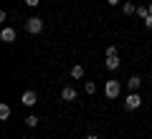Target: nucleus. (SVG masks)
<instances>
[{"label":"nucleus","instance_id":"nucleus-1","mask_svg":"<svg viewBox=\"0 0 152 139\" xmlns=\"http://www.w3.org/2000/svg\"><path fill=\"white\" fill-rule=\"evenodd\" d=\"M104 94H107V99H119L122 94V84L117 79H109L107 84H104Z\"/></svg>","mask_w":152,"mask_h":139},{"label":"nucleus","instance_id":"nucleus-2","mask_svg":"<svg viewBox=\"0 0 152 139\" xmlns=\"http://www.w3.org/2000/svg\"><path fill=\"white\" fill-rule=\"evenodd\" d=\"M26 31L31 33V36H38V33L43 31V20H41V18H38V15L28 18V20H26Z\"/></svg>","mask_w":152,"mask_h":139},{"label":"nucleus","instance_id":"nucleus-3","mask_svg":"<svg viewBox=\"0 0 152 139\" xmlns=\"http://www.w3.org/2000/svg\"><path fill=\"white\" fill-rule=\"evenodd\" d=\"M140 106H142V96L137 91H129V96L124 99V109L127 111H134V109H140Z\"/></svg>","mask_w":152,"mask_h":139},{"label":"nucleus","instance_id":"nucleus-4","mask_svg":"<svg viewBox=\"0 0 152 139\" xmlns=\"http://www.w3.org/2000/svg\"><path fill=\"white\" fill-rule=\"evenodd\" d=\"M36 101H38V94H36L33 89L23 91V96H20V104H23V106H28V109H31V106H36Z\"/></svg>","mask_w":152,"mask_h":139},{"label":"nucleus","instance_id":"nucleus-5","mask_svg":"<svg viewBox=\"0 0 152 139\" xmlns=\"http://www.w3.org/2000/svg\"><path fill=\"white\" fill-rule=\"evenodd\" d=\"M0 41L3 43H15V28H3L0 31Z\"/></svg>","mask_w":152,"mask_h":139},{"label":"nucleus","instance_id":"nucleus-6","mask_svg":"<svg viewBox=\"0 0 152 139\" xmlns=\"http://www.w3.org/2000/svg\"><path fill=\"white\" fill-rule=\"evenodd\" d=\"M119 66H122L119 56H107V61H104V68H107V71H117Z\"/></svg>","mask_w":152,"mask_h":139},{"label":"nucleus","instance_id":"nucleus-7","mask_svg":"<svg viewBox=\"0 0 152 139\" xmlns=\"http://www.w3.org/2000/svg\"><path fill=\"white\" fill-rule=\"evenodd\" d=\"M61 99L64 101H76V89L74 86H64L61 89Z\"/></svg>","mask_w":152,"mask_h":139},{"label":"nucleus","instance_id":"nucleus-8","mask_svg":"<svg viewBox=\"0 0 152 139\" xmlns=\"http://www.w3.org/2000/svg\"><path fill=\"white\" fill-rule=\"evenodd\" d=\"M140 86H142L140 76H129V79H127V89H129V91H140Z\"/></svg>","mask_w":152,"mask_h":139},{"label":"nucleus","instance_id":"nucleus-9","mask_svg":"<svg viewBox=\"0 0 152 139\" xmlns=\"http://www.w3.org/2000/svg\"><path fill=\"white\" fill-rule=\"evenodd\" d=\"M71 79H84V74H86V71H84V66L81 63H76V66H71Z\"/></svg>","mask_w":152,"mask_h":139},{"label":"nucleus","instance_id":"nucleus-10","mask_svg":"<svg viewBox=\"0 0 152 139\" xmlns=\"http://www.w3.org/2000/svg\"><path fill=\"white\" fill-rule=\"evenodd\" d=\"M122 13H124V15H134V13H137V5L127 0V3H122Z\"/></svg>","mask_w":152,"mask_h":139},{"label":"nucleus","instance_id":"nucleus-11","mask_svg":"<svg viewBox=\"0 0 152 139\" xmlns=\"http://www.w3.org/2000/svg\"><path fill=\"white\" fill-rule=\"evenodd\" d=\"M26 127L28 129H36L38 127V116H36V114H28V116H26Z\"/></svg>","mask_w":152,"mask_h":139},{"label":"nucleus","instance_id":"nucleus-12","mask_svg":"<svg viewBox=\"0 0 152 139\" xmlns=\"http://www.w3.org/2000/svg\"><path fill=\"white\" fill-rule=\"evenodd\" d=\"M0 119H3V122L10 119V106H8V104H0Z\"/></svg>","mask_w":152,"mask_h":139},{"label":"nucleus","instance_id":"nucleus-13","mask_svg":"<svg viewBox=\"0 0 152 139\" xmlns=\"http://www.w3.org/2000/svg\"><path fill=\"white\" fill-rule=\"evenodd\" d=\"M137 15L145 20V18H150V5H137Z\"/></svg>","mask_w":152,"mask_h":139},{"label":"nucleus","instance_id":"nucleus-14","mask_svg":"<svg viewBox=\"0 0 152 139\" xmlns=\"http://www.w3.org/2000/svg\"><path fill=\"white\" fill-rule=\"evenodd\" d=\"M84 91H86V94H96V84H94V81H86V84H84Z\"/></svg>","mask_w":152,"mask_h":139},{"label":"nucleus","instance_id":"nucleus-15","mask_svg":"<svg viewBox=\"0 0 152 139\" xmlns=\"http://www.w3.org/2000/svg\"><path fill=\"white\" fill-rule=\"evenodd\" d=\"M23 3H26L28 8H38V5H41V0H23Z\"/></svg>","mask_w":152,"mask_h":139},{"label":"nucleus","instance_id":"nucleus-16","mask_svg":"<svg viewBox=\"0 0 152 139\" xmlns=\"http://www.w3.org/2000/svg\"><path fill=\"white\" fill-rule=\"evenodd\" d=\"M107 56H119L117 53V46H107Z\"/></svg>","mask_w":152,"mask_h":139},{"label":"nucleus","instance_id":"nucleus-17","mask_svg":"<svg viewBox=\"0 0 152 139\" xmlns=\"http://www.w3.org/2000/svg\"><path fill=\"white\" fill-rule=\"evenodd\" d=\"M145 25H147V28L152 31V15H150V18H145Z\"/></svg>","mask_w":152,"mask_h":139},{"label":"nucleus","instance_id":"nucleus-18","mask_svg":"<svg viewBox=\"0 0 152 139\" xmlns=\"http://www.w3.org/2000/svg\"><path fill=\"white\" fill-rule=\"evenodd\" d=\"M107 3H109V5H119L122 0H107Z\"/></svg>","mask_w":152,"mask_h":139},{"label":"nucleus","instance_id":"nucleus-19","mask_svg":"<svg viewBox=\"0 0 152 139\" xmlns=\"http://www.w3.org/2000/svg\"><path fill=\"white\" fill-rule=\"evenodd\" d=\"M84 139H99V137H96V134H86V137H84Z\"/></svg>","mask_w":152,"mask_h":139},{"label":"nucleus","instance_id":"nucleus-20","mask_svg":"<svg viewBox=\"0 0 152 139\" xmlns=\"http://www.w3.org/2000/svg\"><path fill=\"white\" fill-rule=\"evenodd\" d=\"M150 15H152V3H150Z\"/></svg>","mask_w":152,"mask_h":139}]
</instances>
